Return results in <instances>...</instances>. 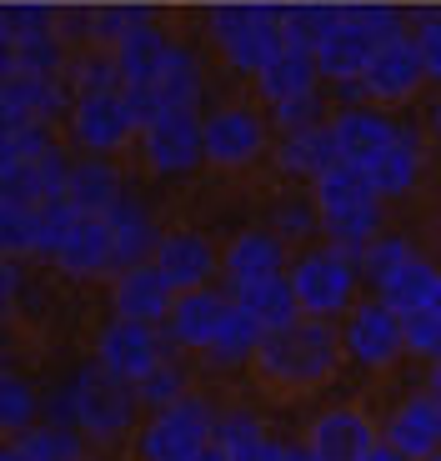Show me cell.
Instances as JSON below:
<instances>
[{
	"label": "cell",
	"mask_w": 441,
	"mask_h": 461,
	"mask_svg": "<svg viewBox=\"0 0 441 461\" xmlns=\"http://www.w3.org/2000/svg\"><path fill=\"white\" fill-rule=\"evenodd\" d=\"M251 361L261 366L266 381L291 386V392H306V386H321V381L337 371L341 341L321 316H296L291 326L261 336V346H256Z\"/></svg>",
	"instance_id": "cell-1"
},
{
	"label": "cell",
	"mask_w": 441,
	"mask_h": 461,
	"mask_svg": "<svg viewBox=\"0 0 441 461\" xmlns=\"http://www.w3.org/2000/svg\"><path fill=\"white\" fill-rule=\"evenodd\" d=\"M401 35V15L382 11V5H366V11H337L331 25L316 41V70L331 76V81H361L372 56Z\"/></svg>",
	"instance_id": "cell-2"
},
{
	"label": "cell",
	"mask_w": 441,
	"mask_h": 461,
	"mask_svg": "<svg viewBox=\"0 0 441 461\" xmlns=\"http://www.w3.org/2000/svg\"><path fill=\"white\" fill-rule=\"evenodd\" d=\"M216 437V416H211L206 402L196 396H181V402L161 406L146 437H140V456L146 461H191L201 447H211Z\"/></svg>",
	"instance_id": "cell-3"
},
{
	"label": "cell",
	"mask_w": 441,
	"mask_h": 461,
	"mask_svg": "<svg viewBox=\"0 0 441 461\" xmlns=\"http://www.w3.org/2000/svg\"><path fill=\"white\" fill-rule=\"evenodd\" d=\"M211 25H216L220 46H226L236 70L256 76L281 50V21L266 5H220V11H211Z\"/></svg>",
	"instance_id": "cell-4"
},
{
	"label": "cell",
	"mask_w": 441,
	"mask_h": 461,
	"mask_svg": "<svg viewBox=\"0 0 441 461\" xmlns=\"http://www.w3.org/2000/svg\"><path fill=\"white\" fill-rule=\"evenodd\" d=\"M70 402H76V421L91 437H116L130 421V411H136V381L116 376V371H105V366H91L76 376Z\"/></svg>",
	"instance_id": "cell-5"
},
{
	"label": "cell",
	"mask_w": 441,
	"mask_h": 461,
	"mask_svg": "<svg viewBox=\"0 0 441 461\" xmlns=\"http://www.w3.org/2000/svg\"><path fill=\"white\" fill-rule=\"evenodd\" d=\"M70 131L86 150H116L121 140H130L140 131V115L130 105L126 86L116 91H95V95H81L76 111H70Z\"/></svg>",
	"instance_id": "cell-6"
},
{
	"label": "cell",
	"mask_w": 441,
	"mask_h": 461,
	"mask_svg": "<svg viewBox=\"0 0 441 461\" xmlns=\"http://www.w3.org/2000/svg\"><path fill=\"white\" fill-rule=\"evenodd\" d=\"M126 95H130V105H136V115H140V131H146L161 111H196L201 70H196V60H191L186 50H171L151 81L126 86Z\"/></svg>",
	"instance_id": "cell-7"
},
{
	"label": "cell",
	"mask_w": 441,
	"mask_h": 461,
	"mask_svg": "<svg viewBox=\"0 0 441 461\" xmlns=\"http://www.w3.org/2000/svg\"><path fill=\"white\" fill-rule=\"evenodd\" d=\"M351 286H356V276H351V266L341 261L337 251H316V256H306V261H296V271H291V291H296L302 316L346 312Z\"/></svg>",
	"instance_id": "cell-8"
},
{
	"label": "cell",
	"mask_w": 441,
	"mask_h": 461,
	"mask_svg": "<svg viewBox=\"0 0 441 461\" xmlns=\"http://www.w3.org/2000/svg\"><path fill=\"white\" fill-rule=\"evenodd\" d=\"M146 140V161L156 171L176 176V171H191L201 161V115L196 111H161L151 126L140 131Z\"/></svg>",
	"instance_id": "cell-9"
},
{
	"label": "cell",
	"mask_w": 441,
	"mask_h": 461,
	"mask_svg": "<svg viewBox=\"0 0 441 461\" xmlns=\"http://www.w3.org/2000/svg\"><path fill=\"white\" fill-rule=\"evenodd\" d=\"M101 366L140 386V381L161 366V341H156L151 321H126L121 316V321L105 326L101 331Z\"/></svg>",
	"instance_id": "cell-10"
},
{
	"label": "cell",
	"mask_w": 441,
	"mask_h": 461,
	"mask_svg": "<svg viewBox=\"0 0 441 461\" xmlns=\"http://www.w3.org/2000/svg\"><path fill=\"white\" fill-rule=\"evenodd\" d=\"M421 76H427V66H421L417 35H392V41L372 56L361 86H366L372 101H407V95L421 86Z\"/></svg>",
	"instance_id": "cell-11"
},
{
	"label": "cell",
	"mask_w": 441,
	"mask_h": 461,
	"mask_svg": "<svg viewBox=\"0 0 441 461\" xmlns=\"http://www.w3.org/2000/svg\"><path fill=\"white\" fill-rule=\"evenodd\" d=\"M346 351L361 366H386V361H396V351H407V341H401V316L386 301L356 306L351 326H346Z\"/></svg>",
	"instance_id": "cell-12"
},
{
	"label": "cell",
	"mask_w": 441,
	"mask_h": 461,
	"mask_svg": "<svg viewBox=\"0 0 441 461\" xmlns=\"http://www.w3.org/2000/svg\"><path fill=\"white\" fill-rule=\"evenodd\" d=\"M261 121L251 111H216L201 121V156L216 166H246L261 156Z\"/></svg>",
	"instance_id": "cell-13"
},
{
	"label": "cell",
	"mask_w": 441,
	"mask_h": 461,
	"mask_svg": "<svg viewBox=\"0 0 441 461\" xmlns=\"http://www.w3.org/2000/svg\"><path fill=\"white\" fill-rule=\"evenodd\" d=\"M386 447L407 461H427L441 451V396H411L386 427Z\"/></svg>",
	"instance_id": "cell-14"
},
{
	"label": "cell",
	"mask_w": 441,
	"mask_h": 461,
	"mask_svg": "<svg viewBox=\"0 0 441 461\" xmlns=\"http://www.w3.org/2000/svg\"><path fill=\"white\" fill-rule=\"evenodd\" d=\"M306 447H311L316 461H361L366 451L376 447V431H372V421H366L361 411L341 406V411H326L321 421H316Z\"/></svg>",
	"instance_id": "cell-15"
},
{
	"label": "cell",
	"mask_w": 441,
	"mask_h": 461,
	"mask_svg": "<svg viewBox=\"0 0 441 461\" xmlns=\"http://www.w3.org/2000/svg\"><path fill=\"white\" fill-rule=\"evenodd\" d=\"M171 281L156 271V266H126L116 281V316L126 321H166L171 316Z\"/></svg>",
	"instance_id": "cell-16"
},
{
	"label": "cell",
	"mask_w": 441,
	"mask_h": 461,
	"mask_svg": "<svg viewBox=\"0 0 441 461\" xmlns=\"http://www.w3.org/2000/svg\"><path fill=\"white\" fill-rule=\"evenodd\" d=\"M226 312H231V301L216 296V291H181V301L171 306V336L181 346H201V351H211V341L220 336V321H226Z\"/></svg>",
	"instance_id": "cell-17"
},
{
	"label": "cell",
	"mask_w": 441,
	"mask_h": 461,
	"mask_svg": "<svg viewBox=\"0 0 441 461\" xmlns=\"http://www.w3.org/2000/svg\"><path fill=\"white\" fill-rule=\"evenodd\" d=\"M236 306H241L251 321H261V331H281V326H291L296 316H302V306H296V291H291V281H281V271H271V276H251V281H236Z\"/></svg>",
	"instance_id": "cell-18"
},
{
	"label": "cell",
	"mask_w": 441,
	"mask_h": 461,
	"mask_svg": "<svg viewBox=\"0 0 441 461\" xmlns=\"http://www.w3.org/2000/svg\"><path fill=\"white\" fill-rule=\"evenodd\" d=\"M50 261H56L60 271H70V276H95V271H111V266H116V241H111L105 216H81V226L70 230L66 246H60Z\"/></svg>",
	"instance_id": "cell-19"
},
{
	"label": "cell",
	"mask_w": 441,
	"mask_h": 461,
	"mask_svg": "<svg viewBox=\"0 0 441 461\" xmlns=\"http://www.w3.org/2000/svg\"><path fill=\"white\" fill-rule=\"evenodd\" d=\"M331 136H337L341 161L372 166L376 156L396 140V126H392V121H382V115H372V111H341L337 121H331Z\"/></svg>",
	"instance_id": "cell-20"
},
{
	"label": "cell",
	"mask_w": 441,
	"mask_h": 461,
	"mask_svg": "<svg viewBox=\"0 0 441 461\" xmlns=\"http://www.w3.org/2000/svg\"><path fill=\"white\" fill-rule=\"evenodd\" d=\"M211 266H216V256H211L206 236H166L156 246V271L171 281V291H201Z\"/></svg>",
	"instance_id": "cell-21"
},
{
	"label": "cell",
	"mask_w": 441,
	"mask_h": 461,
	"mask_svg": "<svg viewBox=\"0 0 441 461\" xmlns=\"http://www.w3.org/2000/svg\"><path fill=\"white\" fill-rule=\"evenodd\" d=\"M316 76H321V70H316V50L281 46L266 66L256 70V86H261V95L276 105V101H291V95H302V91H316Z\"/></svg>",
	"instance_id": "cell-22"
},
{
	"label": "cell",
	"mask_w": 441,
	"mask_h": 461,
	"mask_svg": "<svg viewBox=\"0 0 441 461\" xmlns=\"http://www.w3.org/2000/svg\"><path fill=\"white\" fill-rule=\"evenodd\" d=\"M276 161H281V171H286V176H311V181H316L326 166L341 161V150H337L331 126H311V131H291V136L281 140Z\"/></svg>",
	"instance_id": "cell-23"
},
{
	"label": "cell",
	"mask_w": 441,
	"mask_h": 461,
	"mask_svg": "<svg viewBox=\"0 0 441 461\" xmlns=\"http://www.w3.org/2000/svg\"><path fill=\"white\" fill-rule=\"evenodd\" d=\"M366 201H382V196H376L372 176L361 171V166L337 161V166H326V171L316 176V211H321V216H331V211H351V206H366Z\"/></svg>",
	"instance_id": "cell-24"
},
{
	"label": "cell",
	"mask_w": 441,
	"mask_h": 461,
	"mask_svg": "<svg viewBox=\"0 0 441 461\" xmlns=\"http://www.w3.org/2000/svg\"><path fill=\"white\" fill-rule=\"evenodd\" d=\"M431 296H436V271H431L421 256H407V261L396 266L392 276L382 281V301L392 306L396 316L407 312H421V306H431Z\"/></svg>",
	"instance_id": "cell-25"
},
{
	"label": "cell",
	"mask_w": 441,
	"mask_h": 461,
	"mask_svg": "<svg viewBox=\"0 0 441 461\" xmlns=\"http://www.w3.org/2000/svg\"><path fill=\"white\" fill-rule=\"evenodd\" d=\"M166 56H171V46H166L151 25H140V31L121 35L111 60H116V70H121V86H140V81H151L156 70H161Z\"/></svg>",
	"instance_id": "cell-26"
},
{
	"label": "cell",
	"mask_w": 441,
	"mask_h": 461,
	"mask_svg": "<svg viewBox=\"0 0 441 461\" xmlns=\"http://www.w3.org/2000/svg\"><path fill=\"white\" fill-rule=\"evenodd\" d=\"M417 166H421V146H417V136H407V131H396V140H392V146H386L372 166H361V171L372 176L376 196H396V191H407V185H411Z\"/></svg>",
	"instance_id": "cell-27"
},
{
	"label": "cell",
	"mask_w": 441,
	"mask_h": 461,
	"mask_svg": "<svg viewBox=\"0 0 441 461\" xmlns=\"http://www.w3.org/2000/svg\"><path fill=\"white\" fill-rule=\"evenodd\" d=\"M66 196L76 201L86 216H105V211L121 201V176L111 171L105 161H86V166H76V171H70Z\"/></svg>",
	"instance_id": "cell-28"
},
{
	"label": "cell",
	"mask_w": 441,
	"mask_h": 461,
	"mask_svg": "<svg viewBox=\"0 0 441 461\" xmlns=\"http://www.w3.org/2000/svg\"><path fill=\"white\" fill-rule=\"evenodd\" d=\"M105 226H111V241H116V266L126 271V266H140V256L151 251L156 230L151 221L140 216V206H130L126 196L116 201V206L105 211Z\"/></svg>",
	"instance_id": "cell-29"
},
{
	"label": "cell",
	"mask_w": 441,
	"mask_h": 461,
	"mask_svg": "<svg viewBox=\"0 0 441 461\" xmlns=\"http://www.w3.org/2000/svg\"><path fill=\"white\" fill-rule=\"evenodd\" d=\"M66 181H70V171L60 166V156L56 150H40V156H31V161H21V171L11 176V185H0V191H15V196H25V201H50V196H66Z\"/></svg>",
	"instance_id": "cell-30"
},
{
	"label": "cell",
	"mask_w": 441,
	"mask_h": 461,
	"mask_svg": "<svg viewBox=\"0 0 441 461\" xmlns=\"http://www.w3.org/2000/svg\"><path fill=\"white\" fill-rule=\"evenodd\" d=\"M271 271H281V241L276 236H261V230L236 236L231 251H226V276L251 281V276H271Z\"/></svg>",
	"instance_id": "cell-31"
},
{
	"label": "cell",
	"mask_w": 441,
	"mask_h": 461,
	"mask_svg": "<svg viewBox=\"0 0 441 461\" xmlns=\"http://www.w3.org/2000/svg\"><path fill=\"white\" fill-rule=\"evenodd\" d=\"M35 226H40V206L15 191H0V256L35 251Z\"/></svg>",
	"instance_id": "cell-32"
},
{
	"label": "cell",
	"mask_w": 441,
	"mask_h": 461,
	"mask_svg": "<svg viewBox=\"0 0 441 461\" xmlns=\"http://www.w3.org/2000/svg\"><path fill=\"white\" fill-rule=\"evenodd\" d=\"M261 321H251V316L241 312L231 301V312H226V321H220V336L211 341V361H220V366H231V361H246L256 357V346H261Z\"/></svg>",
	"instance_id": "cell-33"
},
{
	"label": "cell",
	"mask_w": 441,
	"mask_h": 461,
	"mask_svg": "<svg viewBox=\"0 0 441 461\" xmlns=\"http://www.w3.org/2000/svg\"><path fill=\"white\" fill-rule=\"evenodd\" d=\"M81 216L86 211L76 206L70 196H50V201H40V226H35V251L40 256H56L60 246H66V236L76 226H81Z\"/></svg>",
	"instance_id": "cell-34"
},
{
	"label": "cell",
	"mask_w": 441,
	"mask_h": 461,
	"mask_svg": "<svg viewBox=\"0 0 441 461\" xmlns=\"http://www.w3.org/2000/svg\"><path fill=\"white\" fill-rule=\"evenodd\" d=\"M21 451H25L31 461H86L76 431H70V427H56V421H50V427H31V431H25V437H21Z\"/></svg>",
	"instance_id": "cell-35"
},
{
	"label": "cell",
	"mask_w": 441,
	"mask_h": 461,
	"mask_svg": "<svg viewBox=\"0 0 441 461\" xmlns=\"http://www.w3.org/2000/svg\"><path fill=\"white\" fill-rule=\"evenodd\" d=\"M376 226H382V201H366V206L321 216V230L331 236V241H372Z\"/></svg>",
	"instance_id": "cell-36"
},
{
	"label": "cell",
	"mask_w": 441,
	"mask_h": 461,
	"mask_svg": "<svg viewBox=\"0 0 441 461\" xmlns=\"http://www.w3.org/2000/svg\"><path fill=\"white\" fill-rule=\"evenodd\" d=\"M50 25H56V11L40 5V0H0V35H5V41L50 31Z\"/></svg>",
	"instance_id": "cell-37"
},
{
	"label": "cell",
	"mask_w": 441,
	"mask_h": 461,
	"mask_svg": "<svg viewBox=\"0 0 441 461\" xmlns=\"http://www.w3.org/2000/svg\"><path fill=\"white\" fill-rule=\"evenodd\" d=\"M401 341H407V351L441 357V312L436 306H421V312L401 316Z\"/></svg>",
	"instance_id": "cell-38"
},
{
	"label": "cell",
	"mask_w": 441,
	"mask_h": 461,
	"mask_svg": "<svg viewBox=\"0 0 441 461\" xmlns=\"http://www.w3.org/2000/svg\"><path fill=\"white\" fill-rule=\"evenodd\" d=\"M31 416H35V396H31V386H25L21 376H5V371H0V431H21V427H31Z\"/></svg>",
	"instance_id": "cell-39"
},
{
	"label": "cell",
	"mask_w": 441,
	"mask_h": 461,
	"mask_svg": "<svg viewBox=\"0 0 441 461\" xmlns=\"http://www.w3.org/2000/svg\"><path fill=\"white\" fill-rule=\"evenodd\" d=\"M70 86H76L81 95H95V91H116V86H121V70H116V60L86 56V60H76V66H70Z\"/></svg>",
	"instance_id": "cell-40"
},
{
	"label": "cell",
	"mask_w": 441,
	"mask_h": 461,
	"mask_svg": "<svg viewBox=\"0 0 441 461\" xmlns=\"http://www.w3.org/2000/svg\"><path fill=\"white\" fill-rule=\"evenodd\" d=\"M91 25L105 35V41H121V35L151 25V5H111V11H95Z\"/></svg>",
	"instance_id": "cell-41"
},
{
	"label": "cell",
	"mask_w": 441,
	"mask_h": 461,
	"mask_svg": "<svg viewBox=\"0 0 441 461\" xmlns=\"http://www.w3.org/2000/svg\"><path fill=\"white\" fill-rule=\"evenodd\" d=\"M276 121L281 131H311L321 126V91H302V95H291V101H276Z\"/></svg>",
	"instance_id": "cell-42"
},
{
	"label": "cell",
	"mask_w": 441,
	"mask_h": 461,
	"mask_svg": "<svg viewBox=\"0 0 441 461\" xmlns=\"http://www.w3.org/2000/svg\"><path fill=\"white\" fill-rule=\"evenodd\" d=\"M407 256H411V246H407V241H372V246H366V261H361V266H366V276H372L376 286H382V281L392 276V271H396L401 261H407Z\"/></svg>",
	"instance_id": "cell-43"
},
{
	"label": "cell",
	"mask_w": 441,
	"mask_h": 461,
	"mask_svg": "<svg viewBox=\"0 0 441 461\" xmlns=\"http://www.w3.org/2000/svg\"><path fill=\"white\" fill-rule=\"evenodd\" d=\"M136 392H140V402H151V406H171V402H181V371L161 361V366H156L151 376L140 381Z\"/></svg>",
	"instance_id": "cell-44"
},
{
	"label": "cell",
	"mask_w": 441,
	"mask_h": 461,
	"mask_svg": "<svg viewBox=\"0 0 441 461\" xmlns=\"http://www.w3.org/2000/svg\"><path fill=\"white\" fill-rule=\"evenodd\" d=\"M417 50H421V66H427V76H431V81H441V15L421 21V31H417Z\"/></svg>",
	"instance_id": "cell-45"
},
{
	"label": "cell",
	"mask_w": 441,
	"mask_h": 461,
	"mask_svg": "<svg viewBox=\"0 0 441 461\" xmlns=\"http://www.w3.org/2000/svg\"><path fill=\"white\" fill-rule=\"evenodd\" d=\"M226 461H286V447H276V441H251V447H236L226 451Z\"/></svg>",
	"instance_id": "cell-46"
},
{
	"label": "cell",
	"mask_w": 441,
	"mask_h": 461,
	"mask_svg": "<svg viewBox=\"0 0 441 461\" xmlns=\"http://www.w3.org/2000/svg\"><path fill=\"white\" fill-rule=\"evenodd\" d=\"M15 171H21V150H15L11 131H0V185H11Z\"/></svg>",
	"instance_id": "cell-47"
},
{
	"label": "cell",
	"mask_w": 441,
	"mask_h": 461,
	"mask_svg": "<svg viewBox=\"0 0 441 461\" xmlns=\"http://www.w3.org/2000/svg\"><path fill=\"white\" fill-rule=\"evenodd\" d=\"M21 286V271H15V256H0V296H11Z\"/></svg>",
	"instance_id": "cell-48"
},
{
	"label": "cell",
	"mask_w": 441,
	"mask_h": 461,
	"mask_svg": "<svg viewBox=\"0 0 441 461\" xmlns=\"http://www.w3.org/2000/svg\"><path fill=\"white\" fill-rule=\"evenodd\" d=\"M361 461H407V456H396V451L386 447V441H376V447L366 451V456H361Z\"/></svg>",
	"instance_id": "cell-49"
},
{
	"label": "cell",
	"mask_w": 441,
	"mask_h": 461,
	"mask_svg": "<svg viewBox=\"0 0 441 461\" xmlns=\"http://www.w3.org/2000/svg\"><path fill=\"white\" fill-rule=\"evenodd\" d=\"M15 70V60H11V41H5V35H0V81H5V76H11Z\"/></svg>",
	"instance_id": "cell-50"
},
{
	"label": "cell",
	"mask_w": 441,
	"mask_h": 461,
	"mask_svg": "<svg viewBox=\"0 0 441 461\" xmlns=\"http://www.w3.org/2000/svg\"><path fill=\"white\" fill-rule=\"evenodd\" d=\"M191 461H226V451H220L216 441H211V447H201V451H196V456H191Z\"/></svg>",
	"instance_id": "cell-51"
},
{
	"label": "cell",
	"mask_w": 441,
	"mask_h": 461,
	"mask_svg": "<svg viewBox=\"0 0 441 461\" xmlns=\"http://www.w3.org/2000/svg\"><path fill=\"white\" fill-rule=\"evenodd\" d=\"M0 461H31V456H25L21 447H5V451H0Z\"/></svg>",
	"instance_id": "cell-52"
},
{
	"label": "cell",
	"mask_w": 441,
	"mask_h": 461,
	"mask_svg": "<svg viewBox=\"0 0 441 461\" xmlns=\"http://www.w3.org/2000/svg\"><path fill=\"white\" fill-rule=\"evenodd\" d=\"M431 396H441V357H436V366H431Z\"/></svg>",
	"instance_id": "cell-53"
},
{
	"label": "cell",
	"mask_w": 441,
	"mask_h": 461,
	"mask_svg": "<svg viewBox=\"0 0 441 461\" xmlns=\"http://www.w3.org/2000/svg\"><path fill=\"white\" fill-rule=\"evenodd\" d=\"M286 461H316V456H311V447H306V451H286Z\"/></svg>",
	"instance_id": "cell-54"
},
{
	"label": "cell",
	"mask_w": 441,
	"mask_h": 461,
	"mask_svg": "<svg viewBox=\"0 0 441 461\" xmlns=\"http://www.w3.org/2000/svg\"><path fill=\"white\" fill-rule=\"evenodd\" d=\"M431 121H436V131H441V95H436V105H431Z\"/></svg>",
	"instance_id": "cell-55"
},
{
	"label": "cell",
	"mask_w": 441,
	"mask_h": 461,
	"mask_svg": "<svg viewBox=\"0 0 441 461\" xmlns=\"http://www.w3.org/2000/svg\"><path fill=\"white\" fill-rule=\"evenodd\" d=\"M431 306H436V312H441V276H436V296H431Z\"/></svg>",
	"instance_id": "cell-56"
},
{
	"label": "cell",
	"mask_w": 441,
	"mask_h": 461,
	"mask_svg": "<svg viewBox=\"0 0 441 461\" xmlns=\"http://www.w3.org/2000/svg\"><path fill=\"white\" fill-rule=\"evenodd\" d=\"M0 321H5V296H0Z\"/></svg>",
	"instance_id": "cell-57"
},
{
	"label": "cell",
	"mask_w": 441,
	"mask_h": 461,
	"mask_svg": "<svg viewBox=\"0 0 441 461\" xmlns=\"http://www.w3.org/2000/svg\"><path fill=\"white\" fill-rule=\"evenodd\" d=\"M427 461H441V451H436V456H427Z\"/></svg>",
	"instance_id": "cell-58"
}]
</instances>
